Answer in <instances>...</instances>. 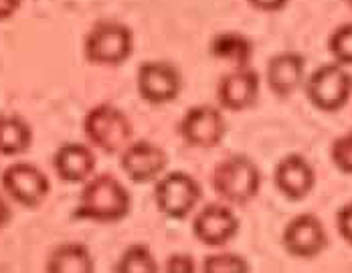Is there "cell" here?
Returning <instances> with one entry per match:
<instances>
[{
    "instance_id": "cell-1",
    "label": "cell",
    "mask_w": 352,
    "mask_h": 273,
    "mask_svg": "<svg viewBox=\"0 0 352 273\" xmlns=\"http://www.w3.org/2000/svg\"><path fill=\"white\" fill-rule=\"evenodd\" d=\"M132 206L130 193L111 174H98L87 178L79 205L73 210V219L96 221V223H116L122 221Z\"/></svg>"
},
{
    "instance_id": "cell-2",
    "label": "cell",
    "mask_w": 352,
    "mask_h": 273,
    "mask_svg": "<svg viewBox=\"0 0 352 273\" xmlns=\"http://www.w3.org/2000/svg\"><path fill=\"white\" fill-rule=\"evenodd\" d=\"M212 188L233 205H247L261 188V172L251 158L241 154L231 156L212 172Z\"/></svg>"
},
{
    "instance_id": "cell-3",
    "label": "cell",
    "mask_w": 352,
    "mask_h": 273,
    "mask_svg": "<svg viewBox=\"0 0 352 273\" xmlns=\"http://www.w3.org/2000/svg\"><path fill=\"white\" fill-rule=\"evenodd\" d=\"M83 130L87 140L107 154L124 150L132 138L130 120L122 109L109 103H102L89 109L83 120Z\"/></svg>"
},
{
    "instance_id": "cell-4",
    "label": "cell",
    "mask_w": 352,
    "mask_h": 273,
    "mask_svg": "<svg viewBox=\"0 0 352 273\" xmlns=\"http://www.w3.org/2000/svg\"><path fill=\"white\" fill-rule=\"evenodd\" d=\"M132 31L116 21L98 23L85 36V57L96 65H120L132 53Z\"/></svg>"
},
{
    "instance_id": "cell-5",
    "label": "cell",
    "mask_w": 352,
    "mask_h": 273,
    "mask_svg": "<svg viewBox=\"0 0 352 273\" xmlns=\"http://www.w3.org/2000/svg\"><path fill=\"white\" fill-rule=\"evenodd\" d=\"M308 100L322 111L342 109L352 96V75L340 63L318 67L306 81Z\"/></svg>"
},
{
    "instance_id": "cell-6",
    "label": "cell",
    "mask_w": 352,
    "mask_h": 273,
    "mask_svg": "<svg viewBox=\"0 0 352 273\" xmlns=\"http://www.w3.org/2000/svg\"><path fill=\"white\" fill-rule=\"evenodd\" d=\"M201 184L186 172H170L156 182L154 201L170 219H184L201 201Z\"/></svg>"
},
{
    "instance_id": "cell-7",
    "label": "cell",
    "mask_w": 352,
    "mask_h": 273,
    "mask_svg": "<svg viewBox=\"0 0 352 273\" xmlns=\"http://www.w3.org/2000/svg\"><path fill=\"white\" fill-rule=\"evenodd\" d=\"M2 188L14 203L27 208H36L47 199L51 182L47 174L36 168L35 164L14 162L2 172Z\"/></svg>"
},
{
    "instance_id": "cell-8",
    "label": "cell",
    "mask_w": 352,
    "mask_h": 273,
    "mask_svg": "<svg viewBox=\"0 0 352 273\" xmlns=\"http://www.w3.org/2000/svg\"><path fill=\"white\" fill-rule=\"evenodd\" d=\"M282 243L292 257L314 259L326 249L328 233L324 229V223L316 215L304 212V215L294 217L285 225L282 233Z\"/></svg>"
},
{
    "instance_id": "cell-9",
    "label": "cell",
    "mask_w": 352,
    "mask_h": 273,
    "mask_svg": "<svg viewBox=\"0 0 352 273\" xmlns=\"http://www.w3.org/2000/svg\"><path fill=\"white\" fill-rule=\"evenodd\" d=\"M227 124L219 109L211 105H197L188 109L180 122V134L188 146L212 148L225 136Z\"/></svg>"
},
{
    "instance_id": "cell-10",
    "label": "cell",
    "mask_w": 352,
    "mask_h": 273,
    "mask_svg": "<svg viewBox=\"0 0 352 273\" xmlns=\"http://www.w3.org/2000/svg\"><path fill=\"white\" fill-rule=\"evenodd\" d=\"M195 237L209 245V247H221L239 233V219L237 215L225 205L212 203L207 205L192 221Z\"/></svg>"
},
{
    "instance_id": "cell-11",
    "label": "cell",
    "mask_w": 352,
    "mask_h": 273,
    "mask_svg": "<svg viewBox=\"0 0 352 273\" xmlns=\"http://www.w3.org/2000/svg\"><path fill=\"white\" fill-rule=\"evenodd\" d=\"M180 73L175 65L162 61H148L138 69V91L150 103L173 102L180 94Z\"/></svg>"
},
{
    "instance_id": "cell-12",
    "label": "cell",
    "mask_w": 352,
    "mask_h": 273,
    "mask_svg": "<svg viewBox=\"0 0 352 273\" xmlns=\"http://www.w3.org/2000/svg\"><path fill=\"white\" fill-rule=\"evenodd\" d=\"M166 152L152 142L128 144L122 152V171L134 182L156 180L166 168Z\"/></svg>"
},
{
    "instance_id": "cell-13",
    "label": "cell",
    "mask_w": 352,
    "mask_h": 273,
    "mask_svg": "<svg viewBox=\"0 0 352 273\" xmlns=\"http://www.w3.org/2000/svg\"><path fill=\"white\" fill-rule=\"evenodd\" d=\"M276 186L285 199L289 201H302L306 199L316 184V172L312 164L300 156V154H289L276 166L274 174Z\"/></svg>"
},
{
    "instance_id": "cell-14",
    "label": "cell",
    "mask_w": 352,
    "mask_h": 273,
    "mask_svg": "<svg viewBox=\"0 0 352 273\" xmlns=\"http://www.w3.org/2000/svg\"><path fill=\"white\" fill-rule=\"evenodd\" d=\"M259 94V75L249 67H237L227 73L217 89L219 102L225 109L241 111L257 102Z\"/></svg>"
},
{
    "instance_id": "cell-15",
    "label": "cell",
    "mask_w": 352,
    "mask_h": 273,
    "mask_svg": "<svg viewBox=\"0 0 352 273\" xmlns=\"http://www.w3.org/2000/svg\"><path fill=\"white\" fill-rule=\"evenodd\" d=\"M306 63L300 53L287 51L270 59L267 63V83L278 98H289L304 83Z\"/></svg>"
},
{
    "instance_id": "cell-16",
    "label": "cell",
    "mask_w": 352,
    "mask_h": 273,
    "mask_svg": "<svg viewBox=\"0 0 352 273\" xmlns=\"http://www.w3.org/2000/svg\"><path fill=\"white\" fill-rule=\"evenodd\" d=\"M53 166L61 180L77 184V182H85L87 178H91V174L96 171V156L89 146L69 142L57 148L53 156Z\"/></svg>"
},
{
    "instance_id": "cell-17",
    "label": "cell",
    "mask_w": 352,
    "mask_h": 273,
    "mask_svg": "<svg viewBox=\"0 0 352 273\" xmlns=\"http://www.w3.org/2000/svg\"><path fill=\"white\" fill-rule=\"evenodd\" d=\"M94 267V257L81 243H63L47 259V272L51 273H91Z\"/></svg>"
},
{
    "instance_id": "cell-18",
    "label": "cell",
    "mask_w": 352,
    "mask_h": 273,
    "mask_svg": "<svg viewBox=\"0 0 352 273\" xmlns=\"http://www.w3.org/2000/svg\"><path fill=\"white\" fill-rule=\"evenodd\" d=\"M33 142L31 126L16 113H0V154H23Z\"/></svg>"
},
{
    "instance_id": "cell-19",
    "label": "cell",
    "mask_w": 352,
    "mask_h": 273,
    "mask_svg": "<svg viewBox=\"0 0 352 273\" xmlns=\"http://www.w3.org/2000/svg\"><path fill=\"white\" fill-rule=\"evenodd\" d=\"M211 53L219 59H225L237 67H249L253 45L241 33H219L211 43Z\"/></svg>"
},
{
    "instance_id": "cell-20",
    "label": "cell",
    "mask_w": 352,
    "mask_h": 273,
    "mask_svg": "<svg viewBox=\"0 0 352 273\" xmlns=\"http://www.w3.org/2000/svg\"><path fill=\"white\" fill-rule=\"evenodd\" d=\"M118 273H156L158 263L152 255V251L146 245H132L124 251V255L118 259L116 265Z\"/></svg>"
},
{
    "instance_id": "cell-21",
    "label": "cell",
    "mask_w": 352,
    "mask_h": 273,
    "mask_svg": "<svg viewBox=\"0 0 352 273\" xmlns=\"http://www.w3.org/2000/svg\"><path fill=\"white\" fill-rule=\"evenodd\" d=\"M328 49L334 55L336 63L352 65V23L340 25L328 39Z\"/></svg>"
},
{
    "instance_id": "cell-22",
    "label": "cell",
    "mask_w": 352,
    "mask_h": 273,
    "mask_svg": "<svg viewBox=\"0 0 352 273\" xmlns=\"http://www.w3.org/2000/svg\"><path fill=\"white\" fill-rule=\"evenodd\" d=\"M203 270L209 273H243L249 272V263L245 257L235 253H219L205 259Z\"/></svg>"
},
{
    "instance_id": "cell-23",
    "label": "cell",
    "mask_w": 352,
    "mask_h": 273,
    "mask_svg": "<svg viewBox=\"0 0 352 273\" xmlns=\"http://www.w3.org/2000/svg\"><path fill=\"white\" fill-rule=\"evenodd\" d=\"M330 156L338 171H342L344 174H352V132L334 140Z\"/></svg>"
},
{
    "instance_id": "cell-24",
    "label": "cell",
    "mask_w": 352,
    "mask_h": 273,
    "mask_svg": "<svg viewBox=\"0 0 352 273\" xmlns=\"http://www.w3.org/2000/svg\"><path fill=\"white\" fill-rule=\"evenodd\" d=\"M336 227H338L340 237L352 245V201L336 212Z\"/></svg>"
},
{
    "instance_id": "cell-25",
    "label": "cell",
    "mask_w": 352,
    "mask_h": 273,
    "mask_svg": "<svg viewBox=\"0 0 352 273\" xmlns=\"http://www.w3.org/2000/svg\"><path fill=\"white\" fill-rule=\"evenodd\" d=\"M166 272L170 273H190L195 272V261L190 255H173L168 257Z\"/></svg>"
},
{
    "instance_id": "cell-26",
    "label": "cell",
    "mask_w": 352,
    "mask_h": 273,
    "mask_svg": "<svg viewBox=\"0 0 352 273\" xmlns=\"http://www.w3.org/2000/svg\"><path fill=\"white\" fill-rule=\"evenodd\" d=\"M249 4L263 12H276V10H282L287 4V0H249Z\"/></svg>"
},
{
    "instance_id": "cell-27",
    "label": "cell",
    "mask_w": 352,
    "mask_h": 273,
    "mask_svg": "<svg viewBox=\"0 0 352 273\" xmlns=\"http://www.w3.org/2000/svg\"><path fill=\"white\" fill-rule=\"evenodd\" d=\"M19 4L21 0H0V21L12 17L19 10Z\"/></svg>"
},
{
    "instance_id": "cell-28",
    "label": "cell",
    "mask_w": 352,
    "mask_h": 273,
    "mask_svg": "<svg viewBox=\"0 0 352 273\" xmlns=\"http://www.w3.org/2000/svg\"><path fill=\"white\" fill-rule=\"evenodd\" d=\"M10 221V206L6 205V201L0 195V229H4Z\"/></svg>"
},
{
    "instance_id": "cell-29",
    "label": "cell",
    "mask_w": 352,
    "mask_h": 273,
    "mask_svg": "<svg viewBox=\"0 0 352 273\" xmlns=\"http://www.w3.org/2000/svg\"><path fill=\"white\" fill-rule=\"evenodd\" d=\"M344 2H346V4H349V6H352V0H344Z\"/></svg>"
}]
</instances>
